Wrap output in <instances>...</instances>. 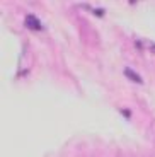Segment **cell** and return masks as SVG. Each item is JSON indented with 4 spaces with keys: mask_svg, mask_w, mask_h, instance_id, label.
I'll return each instance as SVG.
<instances>
[{
    "mask_svg": "<svg viewBox=\"0 0 155 157\" xmlns=\"http://www.w3.org/2000/svg\"><path fill=\"white\" fill-rule=\"evenodd\" d=\"M135 46L138 48V50H143V44H142V41H135Z\"/></svg>",
    "mask_w": 155,
    "mask_h": 157,
    "instance_id": "obj_5",
    "label": "cell"
},
{
    "mask_svg": "<svg viewBox=\"0 0 155 157\" xmlns=\"http://www.w3.org/2000/svg\"><path fill=\"white\" fill-rule=\"evenodd\" d=\"M121 113L124 114V118H128V120L131 118V111H128V109H121Z\"/></svg>",
    "mask_w": 155,
    "mask_h": 157,
    "instance_id": "obj_4",
    "label": "cell"
},
{
    "mask_svg": "<svg viewBox=\"0 0 155 157\" xmlns=\"http://www.w3.org/2000/svg\"><path fill=\"white\" fill-rule=\"evenodd\" d=\"M130 2H131V4H135V2H136V0H130Z\"/></svg>",
    "mask_w": 155,
    "mask_h": 157,
    "instance_id": "obj_7",
    "label": "cell"
},
{
    "mask_svg": "<svg viewBox=\"0 0 155 157\" xmlns=\"http://www.w3.org/2000/svg\"><path fill=\"white\" fill-rule=\"evenodd\" d=\"M150 48H152V51L155 53V44H153V43H150Z\"/></svg>",
    "mask_w": 155,
    "mask_h": 157,
    "instance_id": "obj_6",
    "label": "cell"
},
{
    "mask_svg": "<svg viewBox=\"0 0 155 157\" xmlns=\"http://www.w3.org/2000/svg\"><path fill=\"white\" fill-rule=\"evenodd\" d=\"M24 26L27 29H31V31H43L44 26L41 24V21L34 16V14H27L26 19H24Z\"/></svg>",
    "mask_w": 155,
    "mask_h": 157,
    "instance_id": "obj_1",
    "label": "cell"
},
{
    "mask_svg": "<svg viewBox=\"0 0 155 157\" xmlns=\"http://www.w3.org/2000/svg\"><path fill=\"white\" fill-rule=\"evenodd\" d=\"M94 16H97V17H102L104 16V9H94Z\"/></svg>",
    "mask_w": 155,
    "mask_h": 157,
    "instance_id": "obj_3",
    "label": "cell"
},
{
    "mask_svg": "<svg viewBox=\"0 0 155 157\" xmlns=\"http://www.w3.org/2000/svg\"><path fill=\"white\" fill-rule=\"evenodd\" d=\"M124 75L131 80V82H135V84H143V78H142V75L140 74H136L133 68H130V67H126L124 68Z\"/></svg>",
    "mask_w": 155,
    "mask_h": 157,
    "instance_id": "obj_2",
    "label": "cell"
}]
</instances>
